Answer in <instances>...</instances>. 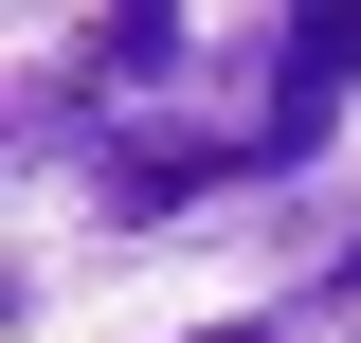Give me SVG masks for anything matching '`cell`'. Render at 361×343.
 Instances as JSON below:
<instances>
[{
	"instance_id": "3",
	"label": "cell",
	"mask_w": 361,
	"mask_h": 343,
	"mask_svg": "<svg viewBox=\"0 0 361 343\" xmlns=\"http://www.w3.org/2000/svg\"><path fill=\"white\" fill-rule=\"evenodd\" d=\"M325 289H343V307H361V235H343V253H325Z\"/></svg>"
},
{
	"instance_id": "4",
	"label": "cell",
	"mask_w": 361,
	"mask_h": 343,
	"mask_svg": "<svg viewBox=\"0 0 361 343\" xmlns=\"http://www.w3.org/2000/svg\"><path fill=\"white\" fill-rule=\"evenodd\" d=\"M180 343H271V325H180Z\"/></svg>"
},
{
	"instance_id": "2",
	"label": "cell",
	"mask_w": 361,
	"mask_h": 343,
	"mask_svg": "<svg viewBox=\"0 0 361 343\" xmlns=\"http://www.w3.org/2000/svg\"><path fill=\"white\" fill-rule=\"evenodd\" d=\"M180 54V18H109V37H73V90H145Z\"/></svg>"
},
{
	"instance_id": "1",
	"label": "cell",
	"mask_w": 361,
	"mask_h": 343,
	"mask_svg": "<svg viewBox=\"0 0 361 343\" xmlns=\"http://www.w3.org/2000/svg\"><path fill=\"white\" fill-rule=\"evenodd\" d=\"M217 181H271V127H127V145H90V199L109 217H180V199H217Z\"/></svg>"
}]
</instances>
